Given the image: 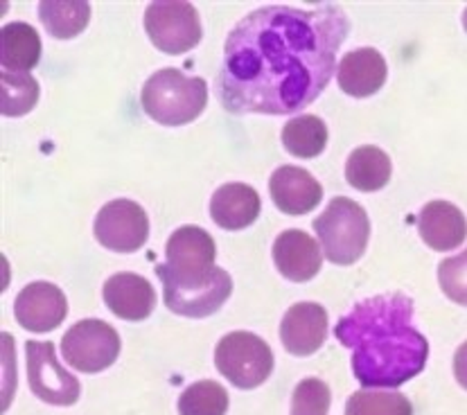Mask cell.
I'll return each instance as SVG.
<instances>
[{
    "label": "cell",
    "instance_id": "277c9868",
    "mask_svg": "<svg viewBox=\"0 0 467 415\" xmlns=\"http://www.w3.org/2000/svg\"><path fill=\"white\" fill-rule=\"evenodd\" d=\"M168 262L156 266L163 289H194L211 285L222 266H214V240L199 226H181L165 246Z\"/></svg>",
    "mask_w": 467,
    "mask_h": 415
},
{
    "label": "cell",
    "instance_id": "4316f807",
    "mask_svg": "<svg viewBox=\"0 0 467 415\" xmlns=\"http://www.w3.org/2000/svg\"><path fill=\"white\" fill-rule=\"evenodd\" d=\"M332 395L326 381L307 377L292 395V415H327Z\"/></svg>",
    "mask_w": 467,
    "mask_h": 415
},
{
    "label": "cell",
    "instance_id": "6da1fadb",
    "mask_svg": "<svg viewBox=\"0 0 467 415\" xmlns=\"http://www.w3.org/2000/svg\"><path fill=\"white\" fill-rule=\"evenodd\" d=\"M350 32L339 5L314 9L269 5L228 35L217 98L228 113L287 116L309 107L337 73V52Z\"/></svg>",
    "mask_w": 467,
    "mask_h": 415
},
{
    "label": "cell",
    "instance_id": "4fadbf2b",
    "mask_svg": "<svg viewBox=\"0 0 467 415\" xmlns=\"http://www.w3.org/2000/svg\"><path fill=\"white\" fill-rule=\"evenodd\" d=\"M271 199L285 214H307L321 203L323 188L307 170L294 165L278 167L269 181Z\"/></svg>",
    "mask_w": 467,
    "mask_h": 415
},
{
    "label": "cell",
    "instance_id": "d4e9b609",
    "mask_svg": "<svg viewBox=\"0 0 467 415\" xmlns=\"http://www.w3.org/2000/svg\"><path fill=\"white\" fill-rule=\"evenodd\" d=\"M0 90H3V116L7 118L26 116L39 102V82L27 73L5 70L0 78Z\"/></svg>",
    "mask_w": 467,
    "mask_h": 415
},
{
    "label": "cell",
    "instance_id": "7402d4cb",
    "mask_svg": "<svg viewBox=\"0 0 467 415\" xmlns=\"http://www.w3.org/2000/svg\"><path fill=\"white\" fill-rule=\"evenodd\" d=\"M39 18L55 39H73L88 26L90 5L84 0H43Z\"/></svg>",
    "mask_w": 467,
    "mask_h": 415
},
{
    "label": "cell",
    "instance_id": "ffe728a7",
    "mask_svg": "<svg viewBox=\"0 0 467 415\" xmlns=\"http://www.w3.org/2000/svg\"><path fill=\"white\" fill-rule=\"evenodd\" d=\"M41 59V39L36 30L27 23H7L3 27V50L0 61L9 73H26L32 70Z\"/></svg>",
    "mask_w": 467,
    "mask_h": 415
},
{
    "label": "cell",
    "instance_id": "603a6c76",
    "mask_svg": "<svg viewBox=\"0 0 467 415\" xmlns=\"http://www.w3.org/2000/svg\"><path fill=\"white\" fill-rule=\"evenodd\" d=\"M283 145L296 159H317L327 145L326 122L307 113L292 118L283 129Z\"/></svg>",
    "mask_w": 467,
    "mask_h": 415
},
{
    "label": "cell",
    "instance_id": "7a4b0ae2",
    "mask_svg": "<svg viewBox=\"0 0 467 415\" xmlns=\"http://www.w3.org/2000/svg\"><path fill=\"white\" fill-rule=\"evenodd\" d=\"M335 334L352 350V373L364 389H398L425 370L429 343L413 327V300L407 296L361 300Z\"/></svg>",
    "mask_w": 467,
    "mask_h": 415
},
{
    "label": "cell",
    "instance_id": "30bf717a",
    "mask_svg": "<svg viewBox=\"0 0 467 415\" xmlns=\"http://www.w3.org/2000/svg\"><path fill=\"white\" fill-rule=\"evenodd\" d=\"M147 235H150L147 213L129 199L107 203L95 217V237L109 251H138L147 242Z\"/></svg>",
    "mask_w": 467,
    "mask_h": 415
},
{
    "label": "cell",
    "instance_id": "83f0119b",
    "mask_svg": "<svg viewBox=\"0 0 467 415\" xmlns=\"http://www.w3.org/2000/svg\"><path fill=\"white\" fill-rule=\"evenodd\" d=\"M438 280L447 298L467 307V249L456 257H447L441 262Z\"/></svg>",
    "mask_w": 467,
    "mask_h": 415
},
{
    "label": "cell",
    "instance_id": "8992f818",
    "mask_svg": "<svg viewBox=\"0 0 467 415\" xmlns=\"http://www.w3.org/2000/svg\"><path fill=\"white\" fill-rule=\"evenodd\" d=\"M214 366L233 386L251 390L269 379L274 370V352L257 334L231 332L214 350Z\"/></svg>",
    "mask_w": 467,
    "mask_h": 415
},
{
    "label": "cell",
    "instance_id": "2e32d148",
    "mask_svg": "<svg viewBox=\"0 0 467 415\" xmlns=\"http://www.w3.org/2000/svg\"><path fill=\"white\" fill-rule=\"evenodd\" d=\"M418 233L433 251H454L465 242L467 222L454 203L431 202L418 214Z\"/></svg>",
    "mask_w": 467,
    "mask_h": 415
},
{
    "label": "cell",
    "instance_id": "44dd1931",
    "mask_svg": "<svg viewBox=\"0 0 467 415\" xmlns=\"http://www.w3.org/2000/svg\"><path fill=\"white\" fill-rule=\"evenodd\" d=\"M390 179V159L379 147L366 145L350 154L346 163V181L361 192L382 190Z\"/></svg>",
    "mask_w": 467,
    "mask_h": 415
},
{
    "label": "cell",
    "instance_id": "d6986e66",
    "mask_svg": "<svg viewBox=\"0 0 467 415\" xmlns=\"http://www.w3.org/2000/svg\"><path fill=\"white\" fill-rule=\"evenodd\" d=\"M260 214V194L251 185L226 183L213 194L211 217L223 231H242Z\"/></svg>",
    "mask_w": 467,
    "mask_h": 415
},
{
    "label": "cell",
    "instance_id": "8fae6325",
    "mask_svg": "<svg viewBox=\"0 0 467 415\" xmlns=\"http://www.w3.org/2000/svg\"><path fill=\"white\" fill-rule=\"evenodd\" d=\"M14 314H16L18 326L43 334L57 330L64 323L66 314H68V303H66L64 291L57 285L32 283L16 296Z\"/></svg>",
    "mask_w": 467,
    "mask_h": 415
},
{
    "label": "cell",
    "instance_id": "3957f363",
    "mask_svg": "<svg viewBox=\"0 0 467 415\" xmlns=\"http://www.w3.org/2000/svg\"><path fill=\"white\" fill-rule=\"evenodd\" d=\"M140 102L147 116L159 125H188L206 109L208 84L202 78H188L176 68H163L142 86Z\"/></svg>",
    "mask_w": 467,
    "mask_h": 415
},
{
    "label": "cell",
    "instance_id": "9a60e30c",
    "mask_svg": "<svg viewBox=\"0 0 467 415\" xmlns=\"http://www.w3.org/2000/svg\"><path fill=\"white\" fill-rule=\"evenodd\" d=\"M104 303L125 321H142L154 312V287L142 275L116 274L104 283Z\"/></svg>",
    "mask_w": 467,
    "mask_h": 415
},
{
    "label": "cell",
    "instance_id": "f546056e",
    "mask_svg": "<svg viewBox=\"0 0 467 415\" xmlns=\"http://www.w3.org/2000/svg\"><path fill=\"white\" fill-rule=\"evenodd\" d=\"M463 27H465V32H467V9L463 12Z\"/></svg>",
    "mask_w": 467,
    "mask_h": 415
},
{
    "label": "cell",
    "instance_id": "f1b7e54d",
    "mask_svg": "<svg viewBox=\"0 0 467 415\" xmlns=\"http://www.w3.org/2000/svg\"><path fill=\"white\" fill-rule=\"evenodd\" d=\"M454 375L459 379V384L467 390V341L456 350L454 357Z\"/></svg>",
    "mask_w": 467,
    "mask_h": 415
},
{
    "label": "cell",
    "instance_id": "52a82bcc",
    "mask_svg": "<svg viewBox=\"0 0 467 415\" xmlns=\"http://www.w3.org/2000/svg\"><path fill=\"white\" fill-rule=\"evenodd\" d=\"M120 346L118 332L98 318L75 323L61 341L64 359L79 373H99L109 368L120 355Z\"/></svg>",
    "mask_w": 467,
    "mask_h": 415
},
{
    "label": "cell",
    "instance_id": "9c48e42d",
    "mask_svg": "<svg viewBox=\"0 0 467 415\" xmlns=\"http://www.w3.org/2000/svg\"><path fill=\"white\" fill-rule=\"evenodd\" d=\"M27 379L36 398L55 407H70L79 399L82 386L78 377L70 375L57 359V350L52 343L27 341Z\"/></svg>",
    "mask_w": 467,
    "mask_h": 415
},
{
    "label": "cell",
    "instance_id": "ac0fdd59",
    "mask_svg": "<svg viewBox=\"0 0 467 415\" xmlns=\"http://www.w3.org/2000/svg\"><path fill=\"white\" fill-rule=\"evenodd\" d=\"M233 291V280L226 269L219 271L211 285L194 289H163L165 305L170 312L188 318H206L217 312Z\"/></svg>",
    "mask_w": 467,
    "mask_h": 415
},
{
    "label": "cell",
    "instance_id": "e0dca14e",
    "mask_svg": "<svg viewBox=\"0 0 467 415\" xmlns=\"http://www.w3.org/2000/svg\"><path fill=\"white\" fill-rule=\"evenodd\" d=\"M386 61L382 52L375 47H359V50L348 52L339 61V86L343 93L352 95V98H368V95L378 93L386 82Z\"/></svg>",
    "mask_w": 467,
    "mask_h": 415
},
{
    "label": "cell",
    "instance_id": "484cf974",
    "mask_svg": "<svg viewBox=\"0 0 467 415\" xmlns=\"http://www.w3.org/2000/svg\"><path fill=\"white\" fill-rule=\"evenodd\" d=\"M228 393L217 381H197L181 393V415H226Z\"/></svg>",
    "mask_w": 467,
    "mask_h": 415
},
{
    "label": "cell",
    "instance_id": "7c38bea8",
    "mask_svg": "<svg viewBox=\"0 0 467 415\" xmlns=\"http://www.w3.org/2000/svg\"><path fill=\"white\" fill-rule=\"evenodd\" d=\"M327 338V312L318 303H296L289 307L280 323V341L287 352L296 357H309Z\"/></svg>",
    "mask_w": 467,
    "mask_h": 415
},
{
    "label": "cell",
    "instance_id": "5bb4252c",
    "mask_svg": "<svg viewBox=\"0 0 467 415\" xmlns=\"http://www.w3.org/2000/svg\"><path fill=\"white\" fill-rule=\"evenodd\" d=\"M274 262L280 274L292 283H307L321 271V249L305 231L292 228L274 242Z\"/></svg>",
    "mask_w": 467,
    "mask_h": 415
},
{
    "label": "cell",
    "instance_id": "cb8c5ba5",
    "mask_svg": "<svg viewBox=\"0 0 467 415\" xmlns=\"http://www.w3.org/2000/svg\"><path fill=\"white\" fill-rule=\"evenodd\" d=\"M346 415H413V407L398 390L366 389L348 398Z\"/></svg>",
    "mask_w": 467,
    "mask_h": 415
},
{
    "label": "cell",
    "instance_id": "5b68a950",
    "mask_svg": "<svg viewBox=\"0 0 467 415\" xmlns=\"http://www.w3.org/2000/svg\"><path fill=\"white\" fill-rule=\"evenodd\" d=\"M314 231L321 240L323 255L335 265L348 266L364 255L370 237V222L359 203L337 197L327 203L321 217L314 219Z\"/></svg>",
    "mask_w": 467,
    "mask_h": 415
},
{
    "label": "cell",
    "instance_id": "ba28073f",
    "mask_svg": "<svg viewBox=\"0 0 467 415\" xmlns=\"http://www.w3.org/2000/svg\"><path fill=\"white\" fill-rule=\"evenodd\" d=\"M145 30L165 55H183L202 41V21L194 5L151 3L145 12Z\"/></svg>",
    "mask_w": 467,
    "mask_h": 415
}]
</instances>
